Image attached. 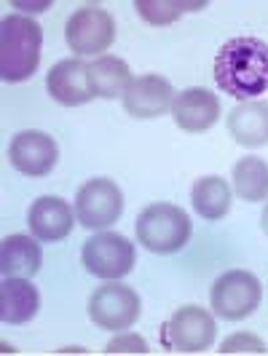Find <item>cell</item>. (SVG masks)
Wrapping results in <instances>:
<instances>
[{"label":"cell","mask_w":268,"mask_h":356,"mask_svg":"<svg viewBox=\"0 0 268 356\" xmlns=\"http://www.w3.org/2000/svg\"><path fill=\"white\" fill-rule=\"evenodd\" d=\"M260 225H263V233L268 236V204H266V209H263V214H260Z\"/></svg>","instance_id":"obj_24"},{"label":"cell","mask_w":268,"mask_h":356,"mask_svg":"<svg viewBox=\"0 0 268 356\" xmlns=\"http://www.w3.org/2000/svg\"><path fill=\"white\" fill-rule=\"evenodd\" d=\"M191 204H194L198 217L217 222V220H223L226 214L231 212V188H228L226 179L217 177V175L201 177L191 188Z\"/></svg>","instance_id":"obj_19"},{"label":"cell","mask_w":268,"mask_h":356,"mask_svg":"<svg viewBox=\"0 0 268 356\" xmlns=\"http://www.w3.org/2000/svg\"><path fill=\"white\" fill-rule=\"evenodd\" d=\"M81 260H84L86 270L97 279H124L134 268L137 252L126 236L102 231L91 236L89 241H84Z\"/></svg>","instance_id":"obj_6"},{"label":"cell","mask_w":268,"mask_h":356,"mask_svg":"<svg viewBox=\"0 0 268 356\" xmlns=\"http://www.w3.org/2000/svg\"><path fill=\"white\" fill-rule=\"evenodd\" d=\"M172 102H175L172 83L159 72H148L129 86L124 97V110L132 118H159L172 107Z\"/></svg>","instance_id":"obj_11"},{"label":"cell","mask_w":268,"mask_h":356,"mask_svg":"<svg viewBox=\"0 0 268 356\" xmlns=\"http://www.w3.org/2000/svg\"><path fill=\"white\" fill-rule=\"evenodd\" d=\"M43 30L36 19L6 17L0 24V78L6 83H22L36 75L40 65Z\"/></svg>","instance_id":"obj_2"},{"label":"cell","mask_w":268,"mask_h":356,"mask_svg":"<svg viewBox=\"0 0 268 356\" xmlns=\"http://www.w3.org/2000/svg\"><path fill=\"white\" fill-rule=\"evenodd\" d=\"M121 212H124V193L113 179H89L75 193V217L89 231H102L118 222Z\"/></svg>","instance_id":"obj_7"},{"label":"cell","mask_w":268,"mask_h":356,"mask_svg":"<svg viewBox=\"0 0 268 356\" xmlns=\"http://www.w3.org/2000/svg\"><path fill=\"white\" fill-rule=\"evenodd\" d=\"M148 340L137 332H121L105 346V354H148Z\"/></svg>","instance_id":"obj_23"},{"label":"cell","mask_w":268,"mask_h":356,"mask_svg":"<svg viewBox=\"0 0 268 356\" xmlns=\"http://www.w3.org/2000/svg\"><path fill=\"white\" fill-rule=\"evenodd\" d=\"M75 212L70 204L59 196H40L30 207L27 214V225L38 241H62L68 238L75 225Z\"/></svg>","instance_id":"obj_14"},{"label":"cell","mask_w":268,"mask_h":356,"mask_svg":"<svg viewBox=\"0 0 268 356\" xmlns=\"http://www.w3.org/2000/svg\"><path fill=\"white\" fill-rule=\"evenodd\" d=\"M228 131L242 147L268 145V102L250 99L228 113Z\"/></svg>","instance_id":"obj_16"},{"label":"cell","mask_w":268,"mask_h":356,"mask_svg":"<svg viewBox=\"0 0 268 356\" xmlns=\"http://www.w3.org/2000/svg\"><path fill=\"white\" fill-rule=\"evenodd\" d=\"M220 354H268V348L258 335L236 332V335H231L228 340H223Z\"/></svg>","instance_id":"obj_22"},{"label":"cell","mask_w":268,"mask_h":356,"mask_svg":"<svg viewBox=\"0 0 268 356\" xmlns=\"http://www.w3.org/2000/svg\"><path fill=\"white\" fill-rule=\"evenodd\" d=\"M172 118L182 131L201 134V131H207L217 124L220 99L212 91L201 89V86L180 91V94H175V102H172Z\"/></svg>","instance_id":"obj_13"},{"label":"cell","mask_w":268,"mask_h":356,"mask_svg":"<svg viewBox=\"0 0 268 356\" xmlns=\"http://www.w3.org/2000/svg\"><path fill=\"white\" fill-rule=\"evenodd\" d=\"M137 14L153 24V27H164V24H172L178 22L182 14L188 11H198V8H207V0H137L134 3Z\"/></svg>","instance_id":"obj_21"},{"label":"cell","mask_w":268,"mask_h":356,"mask_svg":"<svg viewBox=\"0 0 268 356\" xmlns=\"http://www.w3.org/2000/svg\"><path fill=\"white\" fill-rule=\"evenodd\" d=\"M140 295L126 284H116L110 282L105 286H97V292L89 298V319L100 327V330H129L134 321L140 319Z\"/></svg>","instance_id":"obj_8"},{"label":"cell","mask_w":268,"mask_h":356,"mask_svg":"<svg viewBox=\"0 0 268 356\" xmlns=\"http://www.w3.org/2000/svg\"><path fill=\"white\" fill-rule=\"evenodd\" d=\"M263 300V286L258 282V276L250 270H226L223 276L214 279L210 289V305L212 311L226 321H242Z\"/></svg>","instance_id":"obj_4"},{"label":"cell","mask_w":268,"mask_h":356,"mask_svg":"<svg viewBox=\"0 0 268 356\" xmlns=\"http://www.w3.org/2000/svg\"><path fill=\"white\" fill-rule=\"evenodd\" d=\"M132 83H134V78H132L129 65L113 54H102L89 65V86L94 97L118 99V97H126Z\"/></svg>","instance_id":"obj_17"},{"label":"cell","mask_w":268,"mask_h":356,"mask_svg":"<svg viewBox=\"0 0 268 356\" xmlns=\"http://www.w3.org/2000/svg\"><path fill=\"white\" fill-rule=\"evenodd\" d=\"M46 89H49L54 102H59V105H86L94 99V91L89 86V65L81 62L78 56L75 59H62L46 75Z\"/></svg>","instance_id":"obj_12"},{"label":"cell","mask_w":268,"mask_h":356,"mask_svg":"<svg viewBox=\"0 0 268 356\" xmlns=\"http://www.w3.org/2000/svg\"><path fill=\"white\" fill-rule=\"evenodd\" d=\"M8 161L17 172L27 175V177H46V175H52L56 161H59V147L52 134L27 129V131H19L11 140Z\"/></svg>","instance_id":"obj_10"},{"label":"cell","mask_w":268,"mask_h":356,"mask_svg":"<svg viewBox=\"0 0 268 356\" xmlns=\"http://www.w3.org/2000/svg\"><path fill=\"white\" fill-rule=\"evenodd\" d=\"M214 83L242 102L268 91V43L260 38H231L214 56Z\"/></svg>","instance_id":"obj_1"},{"label":"cell","mask_w":268,"mask_h":356,"mask_svg":"<svg viewBox=\"0 0 268 356\" xmlns=\"http://www.w3.org/2000/svg\"><path fill=\"white\" fill-rule=\"evenodd\" d=\"M233 191L244 201H266L268 198V161L258 156L236 161L231 172Z\"/></svg>","instance_id":"obj_20"},{"label":"cell","mask_w":268,"mask_h":356,"mask_svg":"<svg viewBox=\"0 0 268 356\" xmlns=\"http://www.w3.org/2000/svg\"><path fill=\"white\" fill-rule=\"evenodd\" d=\"M43 263V252L33 236H24V233H14V236H6L3 238V247H0V270L3 276H36Z\"/></svg>","instance_id":"obj_18"},{"label":"cell","mask_w":268,"mask_h":356,"mask_svg":"<svg viewBox=\"0 0 268 356\" xmlns=\"http://www.w3.org/2000/svg\"><path fill=\"white\" fill-rule=\"evenodd\" d=\"M65 38L75 56L102 54L116 40V22L102 6H81L65 27Z\"/></svg>","instance_id":"obj_9"},{"label":"cell","mask_w":268,"mask_h":356,"mask_svg":"<svg viewBox=\"0 0 268 356\" xmlns=\"http://www.w3.org/2000/svg\"><path fill=\"white\" fill-rule=\"evenodd\" d=\"M38 286L22 276H3L0 284V319L3 324H24L38 314Z\"/></svg>","instance_id":"obj_15"},{"label":"cell","mask_w":268,"mask_h":356,"mask_svg":"<svg viewBox=\"0 0 268 356\" xmlns=\"http://www.w3.org/2000/svg\"><path fill=\"white\" fill-rule=\"evenodd\" d=\"M137 238L148 252L172 254L180 252L191 238V217L175 204H150L137 217Z\"/></svg>","instance_id":"obj_3"},{"label":"cell","mask_w":268,"mask_h":356,"mask_svg":"<svg viewBox=\"0 0 268 356\" xmlns=\"http://www.w3.org/2000/svg\"><path fill=\"white\" fill-rule=\"evenodd\" d=\"M214 335H217V324L207 308L182 305L161 327V346L178 354H198L212 346Z\"/></svg>","instance_id":"obj_5"}]
</instances>
